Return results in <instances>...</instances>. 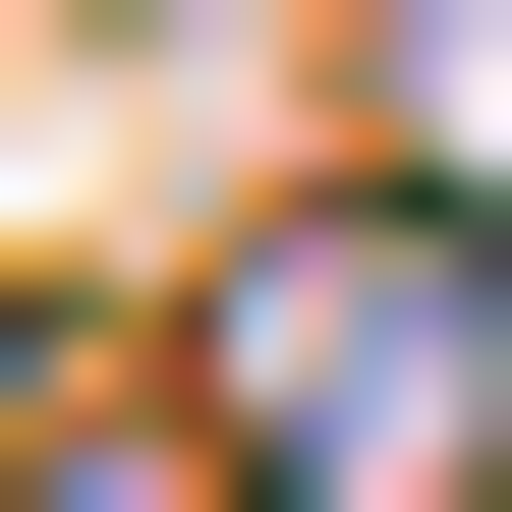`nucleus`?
Returning <instances> with one entry per match:
<instances>
[{
    "instance_id": "1",
    "label": "nucleus",
    "mask_w": 512,
    "mask_h": 512,
    "mask_svg": "<svg viewBox=\"0 0 512 512\" xmlns=\"http://www.w3.org/2000/svg\"><path fill=\"white\" fill-rule=\"evenodd\" d=\"M228 399H285V456H342V512H456V456H512V342H456V228H342V285H285Z\"/></svg>"
}]
</instances>
